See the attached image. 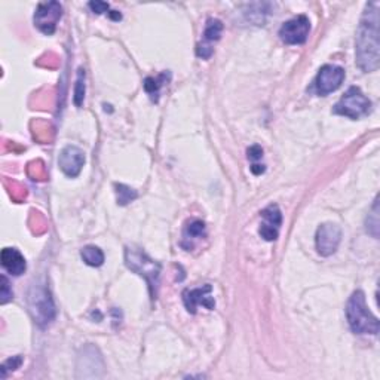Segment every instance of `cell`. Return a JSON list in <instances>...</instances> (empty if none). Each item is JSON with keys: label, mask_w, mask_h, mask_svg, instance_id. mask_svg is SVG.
<instances>
[{"label": "cell", "mask_w": 380, "mask_h": 380, "mask_svg": "<svg viewBox=\"0 0 380 380\" xmlns=\"http://www.w3.org/2000/svg\"><path fill=\"white\" fill-rule=\"evenodd\" d=\"M346 318H348L349 327L355 335H373L379 333V320L373 315L367 306L366 294L361 290H357L349 297L346 305Z\"/></svg>", "instance_id": "cell-2"}, {"label": "cell", "mask_w": 380, "mask_h": 380, "mask_svg": "<svg viewBox=\"0 0 380 380\" xmlns=\"http://www.w3.org/2000/svg\"><path fill=\"white\" fill-rule=\"evenodd\" d=\"M114 189H116V197H118L119 205H126L134 200H137V196H139V193L134 189H131L125 185H114Z\"/></svg>", "instance_id": "cell-18"}, {"label": "cell", "mask_w": 380, "mask_h": 380, "mask_svg": "<svg viewBox=\"0 0 380 380\" xmlns=\"http://www.w3.org/2000/svg\"><path fill=\"white\" fill-rule=\"evenodd\" d=\"M23 362V358L21 357H13V358H9L8 361H5L2 364V377H6V373L8 370H16Z\"/></svg>", "instance_id": "cell-20"}, {"label": "cell", "mask_w": 380, "mask_h": 380, "mask_svg": "<svg viewBox=\"0 0 380 380\" xmlns=\"http://www.w3.org/2000/svg\"><path fill=\"white\" fill-rule=\"evenodd\" d=\"M80 256H82V259H84V261L88 264V266H92V268L102 266V264L104 263V253L95 245L84 246V249H82V251H80Z\"/></svg>", "instance_id": "cell-15"}, {"label": "cell", "mask_w": 380, "mask_h": 380, "mask_svg": "<svg viewBox=\"0 0 380 380\" xmlns=\"http://www.w3.org/2000/svg\"><path fill=\"white\" fill-rule=\"evenodd\" d=\"M379 48V4L370 2L362 13L357 36V63L362 72L377 70Z\"/></svg>", "instance_id": "cell-1"}, {"label": "cell", "mask_w": 380, "mask_h": 380, "mask_svg": "<svg viewBox=\"0 0 380 380\" xmlns=\"http://www.w3.org/2000/svg\"><path fill=\"white\" fill-rule=\"evenodd\" d=\"M28 309L33 320L40 327H46L55 320V305L45 286H33L28 293Z\"/></svg>", "instance_id": "cell-4"}, {"label": "cell", "mask_w": 380, "mask_h": 380, "mask_svg": "<svg viewBox=\"0 0 380 380\" xmlns=\"http://www.w3.org/2000/svg\"><path fill=\"white\" fill-rule=\"evenodd\" d=\"M85 163V153L76 146H67L61 151L58 158V165L61 171L67 177H77Z\"/></svg>", "instance_id": "cell-11"}, {"label": "cell", "mask_w": 380, "mask_h": 380, "mask_svg": "<svg viewBox=\"0 0 380 380\" xmlns=\"http://www.w3.org/2000/svg\"><path fill=\"white\" fill-rule=\"evenodd\" d=\"M342 241V229L335 223H324L318 227L315 245L317 251L322 257H328L337 251Z\"/></svg>", "instance_id": "cell-6"}, {"label": "cell", "mask_w": 380, "mask_h": 380, "mask_svg": "<svg viewBox=\"0 0 380 380\" xmlns=\"http://www.w3.org/2000/svg\"><path fill=\"white\" fill-rule=\"evenodd\" d=\"M170 79H171V73H165V72L156 77H146L144 79V89L148 95H151L152 102L158 103L159 91L165 84H167V82H170Z\"/></svg>", "instance_id": "cell-14"}, {"label": "cell", "mask_w": 380, "mask_h": 380, "mask_svg": "<svg viewBox=\"0 0 380 380\" xmlns=\"http://www.w3.org/2000/svg\"><path fill=\"white\" fill-rule=\"evenodd\" d=\"M125 263L132 272L139 273L147 281L151 297L152 300H155L159 288L161 264L148 257L141 249H136V246H126L125 249Z\"/></svg>", "instance_id": "cell-3"}, {"label": "cell", "mask_w": 380, "mask_h": 380, "mask_svg": "<svg viewBox=\"0 0 380 380\" xmlns=\"http://www.w3.org/2000/svg\"><path fill=\"white\" fill-rule=\"evenodd\" d=\"M0 261H2L4 269L13 276L23 275L27 269V263H26L24 256L16 249L2 250V254H0Z\"/></svg>", "instance_id": "cell-13"}, {"label": "cell", "mask_w": 380, "mask_h": 380, "mask_svg": "<svg viewBox=\"0 0 380 380\" xmlns=\"http://www.w3.org/2000/svg\"><path fill=\"white\" fill-rule=\"evenodd\" d=\"M212 287L210 284H205L197 288H188L183 291V303L186 309L190 313H196L197 308L204 306L205 309H214L216 306V300L212 297Z\"/></svg>", "instance_id": "cell-10"}, {"label": "cell", "mask_w": 380, "mask_h": 380, "mask_svg": "<svg viewBox=\"0 0 380 380\" xmlns=\"http://www.w3.org/2000/svg\"><path fill=\"white\" fill-rule=\"evenodd\" d=\"M344 80V70L339 65L325 64L320 69L315 79V91L318 95L325 97L340 88Z\"/></svg>", "instance_id": "cell-7"}, {"label": "cell", "mask_w": 380, "mask_h": 380, "mask_svg": "<svg viewBox=\"0 0 380 380\" xmlns=\"http://www.w3.org/2000/svg\"><path fill=\"white\" fill-rule=\"evenodd\" d=\"M13 293L9 290V281L5 275H2V305L12 300Z\"/></svg>", "instance_id": "cell-22"}, {"label": "cell", "mask_w": 380, "mask_h": 380, "mask_svg": "<svg viewBox=\"0 0 380 380\" xmlns=\"http://www.w3.org/2000/svg\"><path fill=\"white\" fill-rule=\"evenodd\" d=\"M260 216L263 219L260 226V235L266 241H275L279 234L281 223H283V212H281L278 205H269L264 208Z\"/></svg>", "instance_id": "cell-12"}, {"label": "cell", "mask_w": 380, "mask_h": 380, "mask_svg": "<svg viewBox=\"0 0 380 380\" xmlns=\"http://www.w3.org/2000/svg\"><path fill=\"white\" fill-rule=\"evenodd\" d=\"M84 98H85V70L79 69L75 87V104L80 107L82 103H84Z\"/></svg>", "instance_id": "cell-19"}, {"label": "cell", "mask_w": 380, "mask_h": 380, "mask_svg": "<svg viewBox=\"0 0 380 380\" xmlns=\"http://www.w3.org/2000/svg\"><path fill=\"white\" fill-rule=\"evenodd\" d=\"M310 23L308 16L299 15L287 21L279 28V38L287 45H302L308 40Z\"/></svg>", "instance_id": "cell-8"}, {"label": "cell", "mask_w": 380, "mask_h": 380, "mask_svg": "<svg viewBox=\"0 0 380 380\" xmlns=\"http://www.w3.org/2000/svg\"><path fill=\"white\" fill-rule=\"evenodd\" d=\"M61 15H63V8L58 2L40 4L35 12V26L43 33V35L51 36L55 33Z\"/></svg>", "instance_id": "cell-9"}, {"label": "cell", "mask_w": 380, "mask_h": 380, "mask_svg": "<svg viewBox=\"0 0 380 380\" xmlns=\"http://www.w3.org/2000/svg\"><path fill=\"white\" fill-rule=\"evenodd\" d=\"M185 241L186 239H200L205 237V223L202 220H192L188 223V226L185 227Z\"/></svg>", "instance_id": "cell-17"}, {"label": "cell", "mask_w": 380, "mask_h": 380, "mask_svg": "<svg viewBox=\"0 0 380 380\" xmlns=\"http://www.w3.org/2000/svg\"><path fill=\"white\" fill-rule=\"evenodd\" d=\"M371 102L362 94V91L358 87H351L337 102L333 112L336 114H340V116L357 121L362 116H367L371 112Z\"/></svg>", "instance_id": "cell-5"}, {"label": "cell", "mask_w": 380, "mask_h": 380, "mask_svg": "<svg viewBox=\"0 0 380 380\" xmlns=\"http://www.w3.org/2000/svg\"><path fill=\"white\" fill-rule=\"evenodd\" d=\"M89 8L95 12V13H104L109 11V4L106 2H91Z\"/></svg>", "instance_id": "cell-23"}, {"label": "cell", "mask_w": 380, "mask_h": 380, "mask_svg": "<svg viewBox=\"0 0 380 380\" xmlns=\"http://www.w3.org/2000/svg\"><path fill=\"white\" fill-rule=\"evenodd\" d=\"M222 31H223V23L217 18H210L207 21L204 31L205 42H217L222 36Z\"/></svg>", "instance_id": "cell-16"}, {"label": "cell", "mask_w": 380, "mask_h": 380, "mask_svg": "<svg viewBox=\"0 0 380 380\" xmlns=\"http://www.w3.org/2000/svg\"><path fill=\"white\" fill-rule=\"evenodd\" d=\"M246 153H249V159L253 162V165H256V163H259L257 161H260L263 158V148L259 144H254L249 148V151H246Z\"/></svg>", "instance_id": "cell-21"}]
</instances>
